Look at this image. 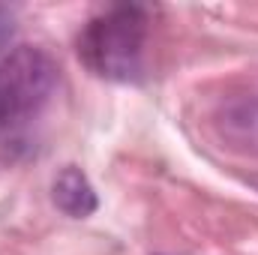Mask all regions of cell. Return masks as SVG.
<instances>
[{
  "mask_svg": "<svg viewBox=\"0 0 258 255\" xmlns=\"http://www.w3.org/2000/svg\"><path fill=\"white\" fill-rule=\"evenodd\" d=\"M57 87V63L36 45L0 51V126L36 114Z\"/></svg>",
  "mask_w": 258,
  "mask_h": 255,
  "instance_id": "7a4b0ae2",
  "label": "cell"
},
{
  "mask_svg": "<svg viewBox=\"0 0 258 255\" xmlns=\"http://www.w3.org/2000/svg\"><path fill=\"white\" fill-rule=\"evenodd\" d=\"M216 132L225 147L258 156V96L231 99L216 111Z\"/></svg>",
  "mask_w": 258,
  "mask_h": 255,
  "instance_id": "3957f363",
  "label": "cell"
},
{
  "mask_svg": "<svg viewBox=\"0 0 258 255\" xmlns=\"http://www.w3.org/2000/svg\"><path fill=\"white\" fill-rule=\"evenodd\" d=\"M51 198L57 204V210H63L72 219H84L96 210V192L90 186L87 174L78 165H66L57 171L54 183H51Z\"/></svg>",
  "mask_w": 258,
  "mask_h": 255,
  "instance_id": "277c9868",
  "label": "cell"
},
{
  "mask_svg": "<svg viewBox=\"0 0 258 255\" xmlns=\"http://www.w3.org/2000/svg\"><path fill=\"white\" fill-rule=\"evenodd\" d=\"M144 42L147 15L138 6H114L84 27L78 54L90 72L108 81H135L144 63Z\"/></svg>",
  "mask_w": 258,
  "mask_h": 255,
  "instance_id": "6da1fadb",
  "label": "cell"
}]
</instances>
